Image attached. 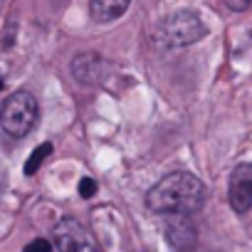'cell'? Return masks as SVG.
<instances>
[{"instance_id": "6da1fadb", "label": "cell", "mask_w": 252, "mask_h": 252, "mask_svg": "<svg viewBox=\"0 0 252 252\" xmlns=\"http://www.w3.org/2000/svg\"><path fill=\"white\" fill-rule=\"evenodd\" d=\"M205 183L188 173L176 171L163 176L146 195V205L161 215H190L205 203Z\"/></svg>"}, {"instance_id": "7a4b0ae2", "label": "cell", "mask_w": 252, "mask_h": 252, "mask_svg": "<svg viewBox=\"0 0 252 252\" xmlns=\"http://www.w3.org/2000/svg\"><path fill=\"white\" fill-rule=\"evenodd\" d=\"M208 35V25L195 10H176L166 15L156 28V42L161 47H188Z\"/></svg>"}, {"instance_id": "3957f363", "label": "cell", "mask_w": 252, "mask_h": 252, "mask_svg": "<svg viewBox=\"0 0 252 252\" xmlns=\"http://www.w3.org/2000/svg\"><path fill=\"white\" fill-rule=\"evenodd\" d=\"M40 116L37 101L30 92H15L5 99L3 109H0V126L3 131L13 139H23L32 131V126Z\"/></svg>"}, {"instance_id": "277c9868", "label": "cell", "mask_w": 252, "mask_h": 252, "mask_svg": "<svg viewBox=\"0 0 252 252\" xmlns=\"http://www.w3.org/2000/svg\"><path fill=\"white\" fill-rule=\"evenodd\" d=\"M55 245L60 252H101L92 232L74 218H64L55 225Z\"/></svg>"}, {"instance_id": "5b68a950", "label": "cell", "mask_w": 252, "mask_h": 252, "mask_svg": "<svg viewBox=\"0 0 252 252\" xmlns=\"http://www.w3.org/2000/svg\"><path fill=\"white\" fill-rule=\"evenodd\" d=\"M227 200L237 215L250 213L252 208V163H237L230 173Z\"/></svg>"}, {"instance_id": "8992f818", "label": "cell", "mask_w": 252, "mask_h": 252, "mask_svg": "<svg viewBox=\"0 0 252 252\" xmlns=\"http://www.w3.org/2000/svg\"><path fill=\"white\" fill-rule=\"evenodd\" d=\"M166 240L176 252H193L198 242V232H195L190 215H168Z\"/></svg>"}, {"instance_id": "52a82bcc", "label": "cell", "mask_w": 252, "mask_h": 252, "mask_svg": "<svg viewBox=\"0 0 252 252\" xmlns=\"http://www.w3.org/2000/svg\"><path fill=\"white\" fill-rule=\"evenodd\" d=\"M72 77L84 84V87H94L101 82L104 77V60L94 52H84V55H77L72 60Z\"/></svg>"}, {"instance_id": "ba28073f", "label": "cell", "mask_w": 252, "mask_h": 252, "mask_svg": "<svg viewBox=\"0 0 252 252\" xmlns=\"http://www.w3.org/2000/svg\"><path fill=\"white\" fill-rule=\"evenodd\" d=\"M131 0H89V15L94 23L106 25L119 20L126 10H129Z\"/></svg>"}, {"instance_id": "9c48e42d", "label": "cell", "mask_w": 252, "mask_h": 252, "mask_svg": "<svg viewBox=\"0 0 252 252\" xmlns=\"http://www.w3.org/2000/svg\"><path fill=\"white\" fill-rule=\"evenodd\" d=\"M50 154H52V144H40V146L28 156V161H25V176H35Z\"/></svg>"}, {"instance_id": "30bf717a", "label": "cell", "mask_w": 252, "mask_h": 252, "mask_svg": "<svg viewBox=\"0 0 252 252\" xmlns=\"http://www.w3.org/2000/svg\"><path fill=\"white\" fill-rule=\"evenodd\" d=\"M15 37H18V20L10 18L8 25H5V32H3V50H13Z\"/></svg>"}, {"instance_id": "8fae6325", "label": "cell", "mask_w": 252, "mask_h": 252, "mask_svg": "<svg viewBox=\"0 0 252 252\" xmlns=\"http://www.w3.org/2000/svg\"><path fill=\"white\" fill-rule=\"evenodd\" d=\"M79 195H82V198H92V195H96V181L89 178V176H84V178L79 181Z\"/></svg>"}, {"instance_id": "7c38bea8", "label": "cell", "mask_w": 252, "mask_h": 252, "mask_svg": "<svg viewBox=\"0 0 252 252\" xmlns=\"http://www.w3.org/2000/svg\"><path fill=\"white\" fill-rule=\"evenodd\" d=\"M23 252H52V245H50V240H45V237H37V240L28 242Z\"/></svg>"}, {"instance_id": "4fadbf2b", "label": "cell", "mask_w": 252, "mask_h": 252, "mask_svg": "<svg viewBox=\"0 0 252 252\" xmlns=\"http://www.w3.org/2000/svg\"><path fill=\"white\" fill-rule=\"evenodd\" d=\"M225 3H227V8H230V10L242 13V10H247V8L252 5V0H225Z\"/></svg>"}, {"instance_id": "5bb4252c", "label": "cell", "mask_w": 252, "mask_h": 252, "mask_svg": "<svg viewBox=\"0 0 252 252\" xmlns=\"http://www.w3.org/2000/svg\"><path fill=\"white\" fill-rule=\"evenodd\" d=\"M5 3H8V0H0V8H3V5H5Z\"/></svg>"}, {"instance_id": "9a60e30c", "label": "cell", "mask_w": 252, "mask_h": 252, "mask_svg": "<svg viewBox=\"0 0 252 252\" xmlns=\"http://www.w3.org/2000/svg\"><path fill=\"white\" fill-rule=\"evenodd\" d=\"M0 89H3V79H0Z\"/></svg>"}]
</instances>
